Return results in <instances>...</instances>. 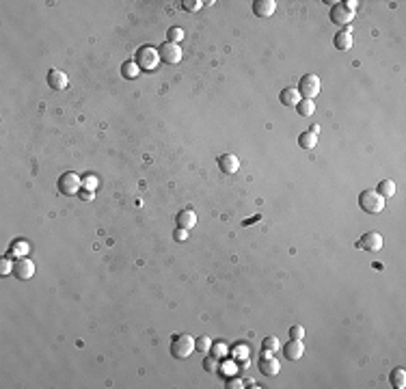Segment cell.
Instances as JSON below:
<instances>
[{"label":"cell","instance_id":"obj_26","mask_svg":"<svg viewBox=\"0 0 406 389\" xmlns=\"http://www.w3.org/2000/svg\"><path fill=\"white\" fill-rule=\"evenodd\" d=\"M201 7H203L201 0H184V2H182V9H184V11H192V13H194V11H199Z\"/></svg>","mask_w":406,"mask_h":389},{"label":"cell","instance_id":"obj_13","mask_svg":"<svg viewBox=\"0 0 406 389\" xmlns=\"http://www.w3.org/2000/svg\"><path fill=\"white\" fill-rule=\"evenodd\" d=\"M283 354L290 361H298L302 354H305V344H302V340H290L283 348Z\"/></svg>","mask_w":406,"mask_h":389},{"label":"cell","instance_id":"obj_6","mask_svg":"<svg viewBox=\"0 0 406 389\" xmlns=\"http://www.w3.org/2000/svg\"><path fill=\"white\" fill-rule=\"evenodd\" d=\"M354 18V11H350L346 7L344 2H335L333 7H331V13H329V20L333 22V24L337 26H348Z\"/></svg>","mask_w":406,"mask_h":389},{"label":"cell","instance_id":"obj_8","mask_svg":"<svg viewBox=\"0 0 406 389\" xmlns=\"http://www.w3.org/2000/svg\"><path fill=\"white\" fill-rule=\"evenodd\" d=\"M357 247L363 251H369V253H376V251L382 249V236L378 232H368L357 240Z\"/></svg>","mask_w":406,"mask_h":389},{"label":"cell","instance_id":"obj_35","mask_svg":"<svg viewBox=\"0 0 406 389\" xmlns=\"http://www.w3.org/2000/svg\"><path fill=\"white\" fill-rule=\"evenodd\" d=\"M344 4H346V7L350 9V11H354V9H357V2H354V0H348V2H344Z\"/></svg>","mask_w":406,"mask_h":389},{"label":"cell","instance_id":"obj_3","mask_svg":"<svg viewBox=\"0 0 406 389\" xmlns=\"http://www.w3.org/2000/svg\"><path fill=\"white\" fill-rule=\"evenodd\" d=\"M134 63L141 67V70L151 72V70H156L158 67L160 54H158V50L153 48V45H141V48L136 50V54H134Z\"/></svg>","mask_w":406,"mask_h":389},{"label":"cell","instance_id":"obj_36","mask_svg":"<svg viewBox=\"0 0 406 389\" xmlns=\"http://www.w3.org/2000/svg\"><path fill=\"white\" fill-rule=\"evenodd\" d=\"M309 132H313V134H318V132H320V125H311V128H309Z\"/></svg>","mask_w":406,"mask_h":389},{"label":"cell","instance_id":"obj_11","mask_svg":"<svg viewBox=\"0 0 406 389\" xmlns=\"http://www.w3.org/2000/svg\"><path fill=\"white\" fill-rule=\"evenodd\" d=\"M48 87L52 89V91H63L70 84V80H67V74L65 72H61V70H50L48 72Z\"/></svg>","mask_w":406,"mask_h":389},{"label":"cell","instance_id":"obj_2","mask_svg":"<svg viewBox=\"0 0 406 389\" xmlns=\"http://www.w3.org/2000/svg\"><path fill=\"white\" fill-rule=\"evenodd\" d=\"M359 208L368 214H378L385 210V197H380L376 193V188H365V191L359 194Z\"/></svg>","mask_w":406,"mask_h":389},{"label":"cell","instance_id":"obj_7","mask_svg":"<svg viewBox=\"0 0 406 389\" xmlns=\"http://www.w3.org/2000/svg\"><path fill=\"white\" fill-rule=\"evenodd\" d=\"M158 54H160V61H164L167 65H177L182 61V48L180 43H171V41H164L162 45L158 48Z\"/></svg>","mask_w":406,"mask_h":389},{"label":"cell","instance_id":"obj_16","mask_svg":"<svg viewBox=\"0 0 406 389\" xmlns=\"http://www.w3.org/2000/svg\"><path fill=\"white\" fill-rule=\"evenodd\" d=\"M333 43H335L337 50H341V52L350 50V48H352V31H350V28H344V31H339V33L335 35Z\"/></svg>","mask_w":406,"mask_h":389},{"label":"cell","instance_id":"obj_33","mask_svg":"<svg viewBox=\"0 0 406 389\" xmlns=\"http://www.w3.org/2000/svg\"><path fill=\"white\" fill-rule=\"evenodd\" d=\"M78 197L84 199V201H91V199H93V191H87V188H82V191L78 193Z\"/></svg>","mask_w":406,"mask_h":389},{"label":"cell","instance_id":"obj_17","mask_svg":"<svg viewBox=\"0 0 406 389\" xmlns=\"http://www.w3.org/2000/svg\"><path fill=\"white\" fill-rule=\"evenodd\" d=\"M279 100H281V104L283 106H290V108H296V104L302 100L300 97V93L296 89H292V87H288V89H283L281 93H279Z\"/></svg>","mask_w":406,"mask_h":389},{"label":"cell","instance_id":"obj_29","mask_svg":"<svg viewBox=\"0 0 406 389\" xmlns=\"http://www.w3.org/2000/svg\"><path fill=\"white\" fill-rule=\"evenodd\" d=\"M290 340H302L305 337V329L300 327V324H294V327H290Z\"/></svg>","mask_w":406,"mask_h":389},{"label":"cell","instance_id":"obj_18","mask_svg":"<svg viewBox=\"0 0 406 389\" xmlns=\"http://www.w3.org/2000/svg\"><path fill=\"white\" fill-rule=\"evenodd\" d=\"M389 381L396 389H404L406 387V370L404 368H393V372L389 374Z\"/></svg>","mask_w":406,"mask_h":389},{"label":"cell","instance_id":"obj_31","mask_svg":"<svg viewBox=\"0 0 406 389\" xmlns=\"http://www.w3.org/2000/svg\"><path fill=\"white\" fill-rule=\"evenodd\" d=\"M9 271H13V264H11L7 257H4V260H2V266H0V274H9Z\"/></svg>","mask_w":406,"mask_h":389},{"label":"cell","instance_id":"obj_25","mask_svg":"<svg viewBox=\"0 0 406 389\" xmlns=\"http://www.w3.org/2000/svg\"><path fill=\"white\" fill-rule=\"evenodd\" d=\"M182 39H184V31H182V28L173 26V28H169V31H167V41H171V43H180Z\"/></svg>","mask_w":406,"mask_h":389},{"label":"cell","instance_id":"obj_21","mask_svg":"<svg viewBox=\"0 0 406 389\" xmlns=\"http://www.w3.org/2000/svg\"><path fill=\"white\" fill-rule=\"evenodd\" d=\"M279 348H281V344H279L277 335H268V337H264V342H261V350H264V354H274Z\"/></svg>","mask_w":406,"mask_h":389},{"label":"cell","instance_id":"obj_19","mask_svg":"<svg viewBox=\"0 0 406 389\" xmlns=\"http://www.w3.org/2000/svg\"><path fill=\"white\" fill-rule=\"evenodd\" d=\"M139 74H141V67L134 63V59H132V61H125L123 65H121V76H123L125 80L139 78Z\"/></svg>","mask_w":406,"mask_h":389},{"label":"cell","instance_id":"obj_9","mask_svg":"<svg viewBox=\"0 0 406 389\" xmlns=\"http://www.w3.org/2000/svg\"><path fill=\"white\" fill-rule=\"evenodd\" d=\"M35 274V264H33L28 257H20L13 262V277L20 281H28V279Z\"/></svg>","mask_w":406,"mask_h":389},{"label":"cell","instance_id":"obj_4","mask_svg":"<svg viewBox=\"0 0 406 389\" xmlns=\"http://www.w3.org/2000/svg\"><path fill=\"white\" fill-rule=\"evenodd\" d=\"M56 188H59L61 194L65 197H72V194H78L82 191V177L76 175V173H63L56 182Z\"/></svg>","mask_w":406,"mask_h":389},{"label":"cell","instance_id":"obj_5","mask_svg":"<svg viewBox=\"0 0 406 389\" xmlns=\"http://www.w3.org/2000/svg\"><path fill=\"white\" fill-rule=\"evenodd\" d=\"M296 91L300 93L302 100H313V97L320 93V78L316 76V74H305V76L300 78L298 89Z\"/></svg>","mask_w":406,"mask_h":389},{"label":"cell","instance_id":"obj_14","mask_svg":"<svg viewBox=\"0 0 406 389\" xmlns=\"http://www.w3.org/2000/svg\"><path fill=\"white\" fill-rule=\"evenodd\" d=\"M277 11V2L274 0H255L253 2V13L257 18H270Z\"/></svg>","mask_w":406,"mask_h":389},{"label":"cell","instance_id":"obj_20","mask_svg":"<svg viewBox=\"0 0 406 389\" xmlns=\"http://www.w3.org/2000/svg\"><path fill=\"white\" fill-rule=\"evenodd\" d=\"M376 193L380 194V197H393L396 194V182L393 180H382L378 182V186H376Z\"/></svg>","mask_w":406,"mask_h":389},{"label":"cell","instance_id":"obj_10","mask_svg":"<svg viewBox=\"0 0 406 389\" xmlns=\"http://www.w3.org/2000/svg\"><path fill=\"white\" fill-rule=\"evenodd\" d=\"M257 368H259V372L264 376H277L279 370H281V365H279V361L274 359V354H264V357L257 361Z\"/></svg>","mask_w":406,"mask_h":389},{"label":"cell","instance_id":"obj_1","mask_svg":"<svg viewBox=\"0 0 406 389\" xmlns=\"http://www.w3.org/2000/svg\"><path fill=\"white\" fill-rule=\"evenodd\" d=\"M169 350L175 359H188L194 352V337L188 333H175L169 342Z\"/></svg>","mask_w":406,"mask_h":389},{"label":"cell","instance_id":"obj_24","mask_svg":"<svg viewBox=\"0 0 406 389\" xmlns=\"http://www.w3.org/2000/svg\"><path fill=\"white\" fill-rule=\"evenodd\" d=\"M210 348H212V340H210L208 335H201L194 340V350L199 352H210Z\"/></svg>","mask_w":406,"mask_h":389},{"label":"cell","instance_id":"obj_15","mask_svg":"<svg viewBox=\"0 0 406 389\" xmlns=\"http://www.w3.org/2000/svg\"><path fill=\"white\" fill-rule=\"evenodd\" d=\"M175 223L180 230H192V227L197 225V214H194L192 210H182V212H177Z\"/></svg>","mask_w":406,"mask_h":389},{"label":"cell","instance_id":"obj_22","mask_svg":"<svg viewBox=\"0 0 406 389\" xmlns=\"http://www.w3.org/2000/svg\"><path fill=\"white\" fill-rule=\"evenodd\" d=\"M298 145L302 147V150H313V147L318 145V134L313 132H302L298 136Z\"/></svg>","mask_w":406,"mask_h":389},{"label":"cell","instance_id":"obj_30","mask_svg":"<svg viewBox=\"0 0 406 389\" xmlns=\"http://www.w3.org/2000/svg\"><path fill=\"white\" fill-rule=\"evenodd\" d=\"M95 186H97V180H95L93 175H87V177L82 180V188H87V191H93Z\"/></svg>","mask_w":406,"mask_h":389},{"label":"cell","instance_id":"obj_23","mask_svg":"<svg viewBox=\"0 0 406 389\" xmlns=\"http://www.w3.org/2000/svg\"><path fill=\"white\" fill-rule=\"evenodd\" d=\"M296 111H298L300 117H311L316 113V104H313V100H300L296 104Z\"/></svg>","mask_w":406,"mask_h":389},{"label":"cell","instance_id":"obj_28","mask_svg":"<svg viewBox=\"0 0 406 389\" xmlns=\"http://www.w3.org/2000/svg\"><path fill=\"white\" fill-rule=\"evenodd\" d=\"M210 352L214 354L216 359H222L227 354V346L222 344V342H219V344H212V348H210Z\"/></svg>","mask_w":406,"mask_h":389},{"label":"cell","instance_id":"obj_34","mask_svg":"<svg viewBox=\"0 0 406 389\" xmlns=\"http://www.w3.org/2000/svg\"><path fill=\"white\" fill-rule=\"evenodd\" d=\"M229 389H236V387H242V383L240 381H229V385H227Z\"/></svg>","mask_w":406,"mask_h":389},{"label":"cell","instance_id":"obj_12","mask_svg":"<svg viewBox=\"0 0 406 389\" xmlns=\"http://www.w3.org/2000/svg\"><path fill=\"white\" fill-rule=\"evenodd\" d=\"M219 169L222 171V173H227V175L238 173V169H240L238 156H233V154H222V156L219 158Z\"/></svg>","mask_w":406,"mask_h":389},{"label":"cell","instance_id":"obj_32","mask_svg":"<svg viewBox=\"0 0 406 389\" xmlns=\"http://www.w3.org/2000/svg\"><path fill=\"white\" fill-rule=\"evenodd\" d=\"M173 238L177 240V242H182V240H186V238H188V230H180V227H177V230H175V233H173Z\"/></svg>","mask_w":406,"mask_h":389},{"label":"cell","instance_id":"obj_27","mask_svg":"<svg viewBox=\"0 0 406 389\" xmlns=\"http://www.w3.org/2000/svg\"><path fill=\"white\" fill-rule=\"evenodd\" d=\"M203 368H205V372H216V368H219V359H216L214 354L205 357L203 359Z\"/></svg>","mask_w":406,"mask_h":389}]
</instances>
